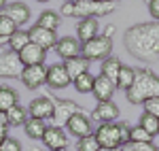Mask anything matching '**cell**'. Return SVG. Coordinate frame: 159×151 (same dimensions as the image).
Here are the masks:
<instances>
[{
  "label": "cell",
  "instance_id": "cell-1",
  "mask_svg": "<svg viewBox=\"0 0 159 151\" xmlns=\"http://www.w3.org/2000/svg\"><path fill=\"white\" fill-rule=\"evenodd\" d=\"M123 45L138 62L155 64L159 60V21L129 26L123 34Z\"/></svg>",
  "mask_w": 159,
  "mask_h": 151
},
{
  "label": "cell",
  "instance_id": "cell-2",
  "mask_svg": "<svg viewBox=\"0 0 159 151\" xmlns=\"http://www.w3.org/2000/svg\"><path fill=\"white\" fill-rule=\"evenodd\" d=\"M125 98L132 104H144L148 98H159V75L147 66L136 70V81L125 92Z\"/></svg>",
  "mask_w": 159,
  "mask_h": 151
},
{
  "label": "cell",
  "instance_id": "cell-3",
  "mask_svg": "<svg viewBox=\"0 0 159 151\" xmlns=\"http://www.w3.org/2000/svg\"><path fill=\"white\" fill-rule=\"evenodd\" d=\"M129 128L127 124H100V128L93 132L96 139H98L100 147H106V149H117L129 143Z\"/></svg>",
  "mask_w": 159,
  "mask_h": 151
},
{
  "label": "cell",
  "instance_id": "cell-4",
  "mask_svg": "<svg viewBox=\"0 0 159 151\" xmlns=\"http://www.w3.org/2000/svg\"><path fill=\"white\" fill-rule=\"evenodd\" d=\"M81 55L89 60V62H102V60H106L112 55V36L108 34H98V36H93L91 40H87L83 43V47H81Z\"/></svg>",
  "mask_w": 159,
  "mask_h": 151
},
{
  "label": "cell",
  "instance_id": "cell-5",
  "mask_svg": "<svg viewBox=\"0 0 159 151\" xmlns=\"http://www.w3.org/2000/svg\"><path fill=\"white\" fill-rule=\"evenodd\" d=\"M117 9V2H108V0H79L74 2V17L85 19V17H104Z\"/></svg>",
  "mask_w": 159,
  "mask_h": 151
},
{
  "label": "cell",
  "instance_id": "cell-6",
  "mask_svg": "<svg viewBox=\"0 0 159 151\" xmlns=\"http://www.w3.org/2000/svg\"><path fill=\"white\" fill-rule=\"evenodd\" d=\"M24 73V64L17 51L9 49L7 43L0 45V79H19Z\"/></svg>",
  "mask_w": 159,
  "mask_h": 151
},
{
  "label": "cell",
  "instance_id": "cell-7",
  "mask_svg": "<svg viewBox=\"0 0 159 151\" xmlns=\"http://www.w3.org/2000/svg\"><path fill=\"white\" fill-rule=\"evenodd\" d=\"M55 102V111H53V124L60 128H66L68 124V119L72 117L74 113H79V111H83V106L81 104H76L74 100H66V98H53Z\"/></svg>",
  "mask_w": 159,
  "mask_h": 151
},
{
  "label": "cell",
  "instance_id": "cell-8",
  "mask_svg": "<svg viewBox=\"0 0 159 151\" xmlns=\"http://www.w3.org/2000/svg\"><path fill=\"white\" fill-rule=\"evenodd\" d=\"M66 130H68V134H72L74 139H85L89 134H93V126H91V119H89V115L85 111H79V113H74L70 119H68V124H66Z\"/></svg>",
  "mask_w": 159,
  "mask_h": 151
},
{
  "label": "cell",
  "instance_id": "cell-9",
  "mask_svg": "<svg viewBox=\"0 0 159 151\" xmlns=\"http://www.w3.org/2000/svg\"><path fill=\"white\" fill-rule=\"evenodd\" d=\"M53 111H55V102L51 96H38L28 104V115L30 117H36V119H53Z\"/></svg>",
  "mask_w": 159,
  "mask_h": 151
},
{
  "label": "cell",
  "instance_id": "cell-10",
  "mask_svg": "<svg viewBox=\"0 0 159 151\" xmlns=\"http://www.w3.org/2000/svg\"><path fill=\"white\" fill-rule=\"evenodd\" d=\"M19 79L28 89H38L40 85H47V66L45 64L24 66V73H21Z\"/></svg>",
  "mask_w": 159,
  "mask_h": 151
},
{
  "label": "cell",
  "instance_id": "cell-11",
  "mask_svg": "<svg viewBox=\"0 0 159 151\" xmlns=\"http://www.w3.org/2000/svg\"><path fill=\"white\" fill-rule=\"evenodd\" d=\"M43 145L49 151H57V149H68V134L64 132V128L60 126H47L45 134H43Z\"/></svg>",
  "mask_w": 159,
  "mask_h": 151
},
{
  "label": "cell",
  "instance_id": "cell-12",
  "mask_svg": "<svg viewBox=\"0 0 159 151\" xmlns=\"http://www.w3.org/2000/svg\"><path fill=\"white\" fill-rule=\"evenodd\" d=\"M81 47H83V43H81L76 36H61V38H57V43H55L53 51H55L61 60L66 62V60L79 58V55H81Z\"/></svg>",
  "mask_w": 159,
  "mask_h": 151
},
{
  "label": "cell",
  "instance_id": "cell-13",
  "mask_svg": "<svg viewBox=\"0 0 159 151\" xmlns=\"http://www.w3.org/2000/svg\"><path fill=\"white\" fill-rule=\"evenodd\" d=\"M72 83V79L68 75L64 62L61 64H53V66H47V85L51 89H64Z\"/></svg>",
  "mask_w": 159,
  "mask_h": 151
},
{
  "label": "cell",
  "instance_id": "cell-14",
  "mask_svg": "<svg viewBox=\"0 0 159 151\" xmlns=\"http://www.w3.org/2000/svg\"><path fill=\"white\" fill-rule=\"evenodd\" d=\"M117 119H119V106L112 100L98 102L96 109L91 111V121H98V124H112Z\"/></svg>",
  "mask_w": 159,
  "mask_h": 151
},
{
  "label": "cell",
  "instance_id": "cell-15",
  "mask_svg": "<svg viewBox=\"0 0 159 151\" xmlns=\"http://www.w3.org/2000/svg\"><path fill=\"white\" fill-rule=\"evenodd\" d=\"M30 38H32V43L38 45V47H43V49H53L55 47V43H57V34H55V30H47V28H40V26H32L30 28Z\"/></svg>",
  "mask_w": 159,
  "mask_h": 151
},
{
  "label": "cell",
  "instance_id": "cell-16",
  "mask_svg": "<svg viewBox=\"0 0 159 151\" xmlns=\"http://www.w3.org/2000/svg\"><path fill=\"white\" fill-rule=\"evenodd\" d=\"M19 60H21L24 66L45 64V60H47V49H43V47H38L34 43H30V45H25L24 49L19 51Z\"/></svg>",
  "mask_w": 159,
  "mask_h": 151
},
{
  "label": "cell",
  "instance_id": "cell-17",
  "mask_svg": "<svg viewBox=\"0 0 159 151\" xmlns=\"http://www.w3.org/2000/svg\"><path fill=\"white\" fill-rule=\"evenodd\" d=\"M115 89H117V85L110 81L108 77L98 75V77H96V81H93V92H91V94L96 96V100H98V102H106V100H112Z\"/></svg>",
  "mask_w": 159,
  "mask_h": 151
},
{
  "label": "cell",
  "instance_id": "cell-18",
  "mask_svg": "<svg viewBox=\"0 0 159 151\" xmlns=\"http://www.w3.org/2000/svg\"><path fill=\"white\" fill-rule=\"evenodd\" d=\"M4 15L11 17L17 24V28H24V24L30 21V7L24 4V2H9L7 9H4Z\"/></svg>",
  "mask_w": 159,
  "mask_h": 151
},
{
  "label": "cell",
  "instance_id": "cell-19",
  "mask_svg": "<svg viewBox=\"0 0 159 151\" xmlns=\"http://www.w3.org/2000/svg\"><path fill=\"white\" fill-rule=\"evenodd\" d=\"M100 34V24L96 17H85V19H79V26H76V38L81 43H87L93 36Z\"/></svg>",
  "mask_w": 159,
  "mask_h": 151
},
{
  "label": "cell",
  "instance_id": "cell-20",
  "mask_svg": "<svg viewBox=\"0 0 159 151\" xmlns=\"http://www.w3.org/2000/svg\"><path fill=\"white\" fill-rule=\"evenodd\" d=\"M121 60L119 58H115V55H110L106 60H102V66H100V75L108 77L110 81L117 85V79H119V73H121Z\"/></svg>",
  "mask_w": 159,
  "mask_h": 151
},
{
  "label": "cell",
  "instance_id": "cell-21",
  "mask_svg": "<svg viewBox=\"0 0 159 151\" xmlns=\"http://www.w3.org/2000/svg\"><path fill=\"white\" fill-rule=\"evenodd\" d=\"M30 43H32V38H30V30H24V28H17V30L11 34V38L7 40L9 49L17 51V53L24 49L25 45H30Z\"/></svg>",
  "mask_w": 159,
  "mask_h": 151
},
{
  "label": "cell",
  "instance_id": "cell-22",
  "mask_svg": "<svg viewBox=\"0 0 159 151\" xmlns=\"http://www.w3.org/2000/svg\"><path fill=\"white\" fill-rule=\"evenodd\" d=\"M19 94L9 85H0V113H7L11 106L19 104Z\"/></svg>",
  "mask_w": 159,
  "mask_h": 151
},
{
  "label": "cell",
  "instance_id": "cell-23",
  "mask_svg": "<svg viewBox=\"0 0 159 151\" xmlns=\"http://www.w3.org/2000/svg\"><path fill=\"white\" fill-rule=\"evenodd\" d=\"M64 66H66V70H68L70 79L74 81L79 75H83V73L89 70V60H85L83 55H79V58H72V60H66Z\"/></svg>",
  "mask_w": 159,
  "mask_h": 151
},
{
  "label": "cell",
  "instance_id": "cell-24",
  "mask_svg": "<svg viewBox=\"0 0 159 151\" xmlns=\"http://www.w3.org/2000/svg\"><path fill=\"white\" fill-rule=\"evenodd\" d=\"M60 24H61V15L57 11H51V9L43 11L40 15H38V19H36V26L47 28V30H57Z\"/></svg>",
  "mask_w": 159,
  "mask_h": 151
},
{
  "label": "cell",
  "instance_id": "cell-25",
  "mask_svg": "<svg viewBox=\"0 0 159 151\" xmlns=\"http://www.w3.org/2000/svg\"><path fill=\"white\" fill-rule=\"evenodd\" d=\"M28 109H24L21 104H15V106H11L9 111H7V121H9V126L11 128H19L24 126L25 121H28Z\"/></svg>",
  "mask_w": 159,
  "mask_h": 151
},
{
  "label": "cell",
  "instance_id": "cell-26",
  "mask_svg": "<svg viewBox=\"0 0 159 151\" xmlns=\"http://www.w3.org/2000/svg\"><path fill=\"white\" fill-rule=\"evenodd\" d=\"M24 128H25V134L32 140H40L43 134H45V130H47V124H45L43 119H36V117H28V121L24 124Z\"/></svg>",
  "mask_w": 159,
  "mask_h": 151
},
{
  "label": "cell",
  "instance_id": "cell-27",
  "mask_svg": "<svg viewBox=\"0 0 159 151\" xmlns=\"http://www.w3.org/2000/svg\"><path fill=\"white\" fill-rule=\"evenodd\" d=\"M136 81V68L132 66H121V73H119V79H117V87L127 92V89L134 85Z\"/></svg>",
  "mask_w": 159,
  "mask_h": 151
},
{
  "label": "cell",
  "instance_id": "cell-28",
  "mask_svg": "<svg viewBox=\"0 0 159 151\" xmlns=\"http://www.w3.org/2000/svg\"><path fill=\"white\" fill-rule=\"evenodd\" d=\"M93 81H96V77L87 70V73H83V75H79L74 79V89L79 94H91L93 92Z\"/></svg>",
  "mask_w": 159,
  "mask_h": 151
},
{
  "label": "cell",
  "instance_id": "cell-29",
  "mask_svg": "<svg viewBox=\"0 0 159 151\" xmlns=\"http://www.w3.org/2000/svg\"><path fill=\"white\" fill-rule=\"evenodd\" d=\"M15 30H17V24L13 21L11 17H7V15L2 13V15H0V43H7Z\"/></svg>",
  "mask_w": 159,
  "mask_h": 151
},
{
  "label": "cell",
  "instance_id": "cell-30",
  "mask_svg": "<svg viewBox=\"0 0 159 151\" xmlns=\"http://www.w3.org/2000/svg\"><path fill=\"white\" fill-rule=\"evenodd\" d=\"M138 126H142L148 134H153V136H155V134H159V117H153L151 113H142V115H140Z\"/></svg>",
  "mask_w": 159,
  "mask_h": 151
},
{
  "label": "cell",
  "instance_id": "cell-31",
  "mask_svg": "<svg viewBox=\"0 0 159 151\" xmlns=\"http://www.w3.org/2000/svg\"><path fill=\"white\" fill-rule=\"evenodd\" d=\"M153 134H148L142 126H134L129 128V143H153Z\"/></svg>",
  "mask_w": 159,
  "mask_h": 151
},
{
  "label": "cell",
  "instance_id": "cell-32",
  "mask_svg": "<svg viewBox=\"0 0 159 151\" xmlns=\"http://www.w3.org/2000/svg\"><path fill=\"white\" fill-rule=\"evenodd\" d=\"M76 151H100V143L96 139V134H89L85 139H79Z\"/></svg>",
  "mask_w": 159,
  "mask_h": 151
},
{
  "label": "cell",
  "instance_id": "cell-33",
  "mask_svg": "<svg viewBox=\"0 0 159 151\" xmlns=\"http://www.w3.org/2000/svg\"><path fill=\"white\" fill-rule=\"evenodd\" d=\"M123 151H159L153 143H127L123 145Z\"/></svg>",
  "mask_w": 159,
  "mask_h": 151
},
{
  "label": "cell",
  "instance_id": "cell-34",
  "mask_svg": "<svg viewBox=\"0 0 159 151\" xmlns=\"http://www.w3.org/2000/svg\"><path fill=\"white\" fill-rule=\"evenodd\" d=\"M0 149H2V151H24V149H21V143H19L17 139H13V136H7V139L2 140Z\"/></svg>",
  "mask_w": 159,
  "mask_h": 151
},
{
  "label": "cell",
  "instance_id": "cell-35",
  "mask_svg": "<svg viewBox=\"0 0 159 151\" xmlns=\"http://www.w3.org/2000/svg\"><path fill=\"white\" fill-rule=\"evenodd\" d=\"M142 106H144V113H151L153 117H159V98H148Z\"/></svg>",
  "mask_w": 159,
  "mask_h": 151
},
{
  "label": "cell",
  "instance_id": "cell-36",
  "mask_svg": "<svg viewBox=\"0 0 159 151\" xmlns=\"http://www.w3.org/2000/svg\"><path fill=\"white\" fill-rule=\"evenodd\" d=\"M9 121H7V113H0V145H2V140L9 136Z\"/></svg>",
  "mask_w": 159,
  "mask_h": 151
},
{
  "label": "cell",
  "instance_id": "cell-37",
  "mask_svg": "<svg viewBox=\"0 0 159 151\" xmlns=\"http://www.w3.org/2000/svg\"><path fill=\"white\" fill-rule=\"evenodd\" d=\"M60 15H64V17H74V0H66L61 4Z\"/></svg>",
  "mask_w": 159,
  "mask_h": 151
},
{
  "label": "cell",
  "instance_id": "cell-38",
  "mask_svg": "<svg viewBox=\"0 0 159 151\" xmlns=\"http://www.w3.org/2000/svg\"><path fill=\"white\" fill-rule=\"evenodd\" d=\"M148 13L153 21H159V0H148Z\"/></svg>",
  "mask_w": 159,
  "mask_h": 151
},
{
  "label": "cell",
  "instance_id": "cell-39",
  "mask_svg": "<svg viewBox=\"0 0 159 151\" xmlns=\"http://www.w3.org/2000/svg\"><path fill=\"white\" fill-rule=\"evenodd\" d=\"M104 34H108V36H112V34H115V26H106Z\"/></svg>",
  "mask_w": 159,
  "mask_h": 151
},
{
  "label": "cell",
  "instance_id": "cell-40",
  "mask_svg": "<svg viewBox=\"0 0 159 151\" xmlns=\"http://www.w3.org/2000/svg\"><path fill=\"white\" fill-rule=\"evenodd\" d=\"M100 151H123V147H117V149H106V147H100Z\"/></svg>",
  "mask_w": 159,
  "mask_h": 151
},
{
  "label": "cell",
  "instance_id": "cell-41",
  "mask_svg": "<svg viewBox=\"0 0 159 151\" xmlns=\"http://www.w3.org/2000/svg\"><path fill=\"white\" fill-rule=\"evenodd\" d=\"M7 9V0H0V11H4Z\"/></svg>",
  "mask_w": 159,
  "mask_h": 151
},
{
  "label": "cell",
  "instance_id": "cell-42",
  "mask_svg": "<svg viewBox=\"0 0 159 151\" xmlns=\"http://www.w3.org/2000/svg\"><path fill=\"white\" fill-rule=\"evenodd\" d=\"M36 2H49V0H36Z\"/></svg>",
  "mask_w": 159,
  "mask_h": 151
},
{
  "label": "cell",
  "instance_id": "cell-43",
  "mask_svg": "<svg viewBox=\"0 0 159 151\" xmlns=\"http://www.w3.org/2000/svg\"><path fill=\"white\" fill-rule=\"evenodd\" d=\"M108 2H119V0H108Z\"/></svg>",
  "mask_w": 159,
  "mask_h": 151
},
{
  "label": "cell",
  "instance_id": "cell-44",
  "mask_svg": "<svg viewBox=\"0 0 159 151\" xmlns=\"http://www.w3.org/2000/svg\"><path fill=\"white\" fill-rule=\"evenodd\" d=\"M57 151H68V149H57Z\"/></svg>",
  "mask_w": 159,
  "mask_h": 151
},
{
  "label": "cell",
  "instance_id": "cell-45",
  "mask_svg": "<svg viewBox=\"0 0 159 151\" xmlns=\"http://www.w3.org/2000/svg\"><path fill=\"white\" fill-rule=\"evenodd\" d=\"M74 2H79V0H74Z\"/></svg>",
  "mask_w": 159,
  "mask_h": 151
},
{
  "label": "cell",
  "instance_id": "cell-46",
  "mask_svg": "<svg viewBox=\"0 0 159 151\" xmlns=\"http://www.w3.org/2000/svg\"><path fill=\"white\" fill-rule=\"evenodd\" d=\"M0 45H2V43H0Z\"/></svg>",
  "mask_w": 159,
  "mask_h": 151
},
{
  "label": "cell",
  "instance_id": "cell-47",
  "mask_svg": "<svg viewBox=\"0 0 159 151\" xmlns=\"http://www.w3.org/2000/svg\"><path fill=\"white\" fill-rule=\"evenodd\" d=\"M64 2H66V0H64Z\"/></svg>",
  "mask_w": 159,
  "mask_h": 151
}]
</instances>
